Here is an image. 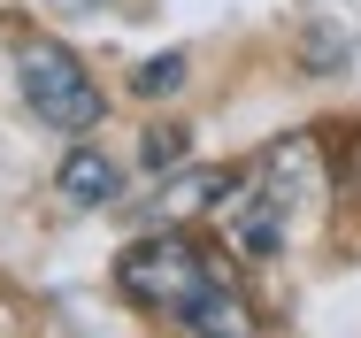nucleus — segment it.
Returning a JSON list of instances; mask_svg holds the SVG:
<instances>
[{"label":"nucleus","instance_id":"obj_1","mask_svg":"<svg viewBox=\"0 0 361 338\" xmlns=\"http://www.w3.org/2000/svg\"><path fill=\"white\" fill-rule=\"evenodd\" d=\"M116 284H123L139 308H154V315H177V323H185V315H192V308L216 292L223 277H216V262H208V254H200V246H192L177 223H169V231L139 239V246L116 262Z\"/></svg>","mask_w":361,"mask_h":338},{"label":"nucleus","instance_id":"obj_2","mask_svg":"<svg viewBox=\"0 0 361 338\" xmlns=\"http://www.w3.org/2000/svg\"><path fill=\"white\" fill-rule=\"evenodd\" d=\"M16 85H23V108L39 123H54V131H92L100 108H108V92L85 77V62L70 47H54V39H23L16 47Z\"/></svg>","mask_w":361,"mask_h":338},{"label":"nucleus","instance_id":"obj_3","mask_svg":"<svg viewBox=\"0 0 361 338\" xmlns=\"http://www.w3.org/2000/svg\"><path fill=\"white\" fill-rule=\"evenodd\" d=\"M285 215L292 207L254 177V185H238L231 193V207H223V223H231V246L238 254H277V239H285Z\"/></svg>","mask_w":361,"mask_h":338},{"label":"nucleus","instance_id":"obj_4","mask_svg":"<svg viewBox=\"0 0 361 338\" xmlns=\"http://www.w3.org/2000/svg\"><path fill=\"white\" fill-rule=\"evenodd\" d=\"M262 185H269L292 215H300V207H315V200H323V162H315V138H277V146H269V162H262Z\"/></svg>","mask_w":361,"mask_h":338},{"label":"nucleus","instance_id":"obj_5","mask_svg":"<svg viewBox=\"0 0 361 338\" xmlns=\"http://www.w3.org/2000/svg\"><path fill=\"white\" fill-rule=\"evenodd\" d=\"M54 193H62L70 207H108L116 193H123V177H116V162H108L100 146H70L62 169H54Z\"/></svg>","mask_w":361,"mask_h":338},{"label":"nucleus","instance_id":"obj_6","mask_svg":"<svg viewBox=\"0 0 361 338\" xmlns=\"http://www.w3.org/2000/svg\"><path fill=\"white\" fill-rule=\"evenodd\" d=\"M208 200H231V169H192V177H177V185H161L154 215H161V223H185V215H200Z\"/></svg>","mask_w":361,"mask_h":338},{"label":"nucleus","instance_id":"obj_7","mask_svg":"<svg viewBox=\"0 0 361 338\" xmlns=\"http://www.w3.org/2000/svg\"><path fill=\"white\" fill-rule=\"evenodd\" d=\"M185 331H200V338H254V315H246V300H238L231 284H216V292L185 315Z\"/></svg>","mask_w":361,"mask_h":338},{"label":"nucleus","instance_id":"obj_8","mask_svg":"<svg viewBox=\"0 0 361 338\" xmlns=\"http://www.w3.org/2000/svg\"><path fill=\"white\" fill-rule=\"evenodd\" d=\"M177 85H185V54H154V62H139V77H131L139 100H169Z\"/></svg>","mask_w":361,"mask_h":338},{"label":"nucleus","instance_id":"obj_9","mask_svg":"<svg viewBox=\"0 0 361 338\" xmlns=\"http://www.w3.org/2000/svg\"><path fill=\"white\" fill-rule=\"evenodd\" d=\"M177 154H185V131H146V162L154 169H169Z\"/></svg>","mask_w":361,"mask_h":338}]
</instances>
